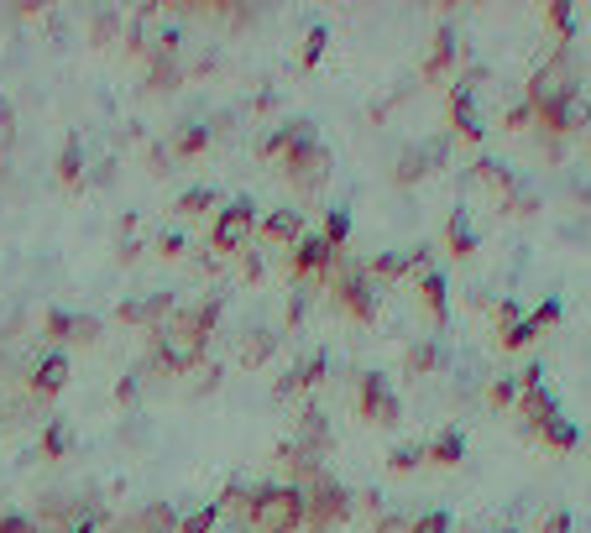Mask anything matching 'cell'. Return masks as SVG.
<instances>
[{"mask_svg": "<svg viewBox=\"0 0 591 533\" xmlns=\"http://www.w3.org/2000/svg\"><path fill=\"white\" fill-rule=\"evenodd\" d=\"M414 283H419V309L429 314V324H435V330H445V324H450V293H445L440 267L424 272V277H414Z\"/></svg>", "mask_w": 591, "mask_h": 533, "instance_id": "obj_17", "label": "cell"}, {"mask_svg": "<svg viewBox=\"0 0 591 533\" xmlns=\"http://www.w3.org/2000/svg\"><path fill=\"white\" fill-rule=\"evenodd\" d=\"M293 445L299 450H309V455H330V424H325V413L320 408H304L299 413V434H293Z\"/></svg>", "mask_w": 591, "mask_h": 533, "instance_id": "obj_22", "label": "cell"}, {"mask_svg": "<svg viewBox=\"0 0 591 533\" xmlns=\"http://www.w3.org/2000/svg\"><path fill=\"white\" fill-rule=\"evenodd\" d=\"M320 236H325V246H330V251H340V246H346V241H351V210H330Z\"/></svg>", "mask_w": 591, "mask_h": 533, "instance_id": "obj_37", "label": "cell"}, {"mask_svg": "<svg viewBox=\"0 0 591 533\" xmlns=\"http://www.w3.org/2000/svg\"><path fill=\"white\" fill-rule=\"evenodd\" d=\"M367 277H372V283H398V277H414V257H408V251H382V257L367 262Z\"/></svg>", "mask_w": 591, "mask_h": 533, "instance_id": "obj_25", "label": "cell"}, {"mask_svg": "<svg viewBox=\"0 0 591 533\" xmlns=\"http://www.w3.org/2000/svg\"><path fill=\"white\" fill-rule=\"evenodd\" d=\"M184 251H189V241L178 236V230H168V236L157 241V257H163V262H178V257H184Z\"/></svg>", "mask_w": 591, "mask_h": 533, "instance_id": "obj_46", "label": "cell"}, {"mask_svg": "<svg viewBox=\"0 0 591 533\" xmlns=\"http://www.w3.org/2000/svg\"><path fill=\"white\" fill-rule=\"evenodd\" d=\"M461 48H456V32L450 27H435V37H429V58H424V79H445L450 68H456Z\"/></svg>", "mask_w": 591, "mask_h": 533, "instance_id": "obj_21", "label": "cell"}, {"mask_svg": "<svg viewBox=\"0 0 591 533\" xmlns=\"http://www.w3.org/2000/svg\"><path fill=\"white\" fill-rule=\"evenodd\" d=\"M377 533H414L408 518H377Z\"/></svg>", "mask_w": 591, "mask_h": 533, "instance_id": "obj_54", "label": "cell"}, {"mask_svg": "<svg viewBox=\"0 0 591 533\" xmlns=\"http://www.w3.org/2000/svg\"><path fill=\"white\" fill-rule=\"evenodd\" d=\"M335 262H340V251H330V246H325V236L304 230L299 246L288 251V277H293V283H304V277H330V272H335Z\"/></svg>", "mask_w": 591, "mask_h": 533, "instance_id": "obj_9", "label": "cell"}, {"mask_svg": "<svg viewBox=\"0 0 591 533\" xmlns=\"http://www.w3.org/2000/svg\"><path fill=\"white\" fill-rule=\"evenodd\" d=\"M136 533H178V513H173V502H147L142 513L131 518Z\"/></svg>", "mask_w": 591, "mask_h": 533, "instance_id": "obj_27", "label": "cell"}, {"mask_svg": "<svg viewBox=\"0 0 591 533\" xmlns=\"http://www.w3.org/2000/svg\"><path fill=\"white\" fill-rule=\"evenodd\" d=\"M539 445H544V450H555V455H571V450L581 445V429L560 413V419H550V424L539 429Z\"/></svg>", "mask_w": 591, "mask_h": 533, "instance_id": "obj_26", "label": "cell"}, {"mask_svg": "<svg viewBox=\"0 0 591 533\" xmlns=\"http://www.w3.org/2000/svg\"><path fill=\"white\" fill-rule=\"evenodd\" d=\"M492 533H518V528H492Z\"/></svg>", "mask_w": 591, "mask_h": 533, "instance_id": "obj_57", "label": "cell"}, {"mask_svg": "<svg viewBox=\"0 0 591 533\" xmlns=\"http://www.w3.org/2000/svg\"><path fill=\"white\" fill-rule=\"evenodd\" d=\"M299 319H304V293H293V298H288V330H293Z\"/></svg>", "mask_w": 591, "mask_h": 533, "instance_id": "obj_56", "label": "cell"}, {"mask_svg": "<svg viewBox=\"0 0 591 533\" xmlns=\"http://www.w3.org/2000/svg\"><path fill=\"white\" fill-rule=\"evenodd\" d=\"M518 392H524V382H518V377H497V382L487 387V403H492L497 413H503V408L518 403Z\"/></svg>", "mask_w": 591, "mask_h": 533, "instance_id": "obj_40", "label": "cell"}, {"mask_svg": "<svg viewBox=\"0 0 591 533\" xmlns=\"http://www.w3.org/2000/svg\"><path fill=\"white\" fill-rule=\"evenodd\" d=\"M11 142H16V110H11V100H0V157L11 152Z\"/></svg>", "mask_w": 591, "mask_h": 533, "instance_id": "obj_45", "label": "cell"}, {"mask_svg": "<svg viewBox=\"0 0 591 533\" xmlns=\"http://www.w3.org/2000/svg\"><path fill=\"white\" fill-rule=\"evenodd\" d=\"M147 168H152V173H168V147H152V152H147Z\"/></svg>", "mask_w": 591, "mask_h": 533, "instance_id": "obj_55", "label": "cell"}, {"mask_svg": "<svg viewBox=\"0 0 591 533\" xmlns=\"http://www.w3.org/2000/svg\"><path fill=\"white\" fill-rule=\"evenodd\" d=\"M356 413L367 424H377V429L403 424V403H398V392L388 387V377H382V372H361L356 377Z\"/></svg>", "mask_w": 591, "mask_h": 533, "instance_id": "obj_8", "label": "cell"}, {"mask_svg": "<svg viewBox=\"0 0 591 533\" xmlns=\"http://www.w3.org/2000/svg\"><path fill=\"white\" fill-rule=\"evenodd\" d=\"M257 236L293 251V246H299V236H304V210H272L267 220H257Z\"/></svg>", "mask_w": 591, "mask_h": 533, "instance_id": "obj_18", "label": "cell"}, {"mask_svg": "<svg viewBox=\"0 0 591 533\" xmlns=\"http://www.w3.org/2000/svg\"><path fill=\"white\" fill-rule=\"evenodd\" d=\"M419 466H424V445H398L388 455V471L393 476H408V471H419Z\"/></svg>", "mask_w": 591, "mask_h": 533, "instance_id": "obj_42", "label": "cell"}, {"mask_svg": "<svg viewBox=\"0 0 591 533\" xmlns=\"http://www.w3.org/2000/svg\"><path fill=\"white\" fill-rule=\"evenodd\" d=\"M272 351H278V335H272V330H246V340H241V366H262Z\"/></svg>", "mask_w": 591, "mask_h": 533, "instance_id": "obj_32", "label": "cell"}, {"mask_svg": "<svg viewBox=\"0 0 591 533\" xmlns=\"http://www.w3.org/2000/svg\"><path fill=\"white\" fill-rule=\"evenodd\" d=\"M424 147H429V168L440 173V168H445V157H450V136H435V142H424Z\"/></svg>", "mask_w": 591, "mask_h": 533, "instance_id": "obj_51", "label": "cell"}, {"mask_svg": "<svg viewBox=\"0 0 591 533\" xmlns=\"http://www.w3.org/2000/svg\"><path fill=\"white\" fill-rule=\"evenodd\" d=\"M100 340V319L95 314H74L68 319V345H95Z\"/></svg>", "mask_w": 591, "mask_h": 533, "instance_id": "obj_41", "label": "cell"}, {"mask_svg": "<svg viewBox=\"0 0 591 533\" xmlns=\"http://www.w3.org/2000/svg\"><path fill=\"white\" fill-rule=\"evenodd\" d=\"M215 136L210 126H184V131H173V142H168V157H199L204 147H210Z\"/></svg>", "mask_w": 591, "mask_h": 533, "instance_id": "obj_31", "label": "cell"}, {"mask_svg": "<svg viewBox=\"0 0 591 533\" xmlns=\"http://www.w3.org/2000/svg\"><path fill=\"white\" fill-rule=\"evenodd\" d=\"M325 48H330V32H325V27H309V37L299 42V58H293V63H299L304 74H309V68L325 58Z\"/></svg>", "mask_w": 591, "mask_h": 533, "instance_id": "obj_34", "label": "cell"}, {"mask_svg": "<svg viewBox=\"0 0 591 533\" xmlns=\"http://www.w3.org/2000/svg\"><path fill=\"white\" fill-rule=\"evenodd\" d=\"M136 377H142V372H126V377L116 382V403H121V408H126V403H136V387H142Z\"/></svg>", "mask_w": 591, "mask_h": 533, "instance_id": "obj_52", "label": "cell"}, {"mask_svg": "<svg viewBox=\"0 0 591 533\" xmlns=\"http://www.w3.org/2000/svg\"><path fill=\"white\" fill-rule=\"evenodd\" d=\"M445 115H450V136H456V142L476 147V142L487 136V126H482V115H476V100H471V89H466V84H456V89H450Z\"/></svg>", "mask_w": 591, "mask_h": 533, "instance_id": "obj_12", "label": "cell"}, {"mask_svg": "<svg viewBox=\"0 0 591 533\" xmlns=\"http://www.w3.org/2000/svg\"><path fill=\"white\" fill-rule=\"evenodd\" d=\"M241 257H246V267H241V277H246V283H262V272H267V262L257 257V251H241Z\"/></svg>", "mask_w": 591, "mask_h": 533, "instance_id": "obj_53", "label": "cell"}, {"mask_svg": "<svg viewBox=\"0 0 591 533\" xmlns=\"http://www.w3.org/2000/svg\"><path fill=\"white\" fill-rule=\"evenodd\" d=\"M414 533H456V528H450L445 513H424V518H414Z\"/></svg>", "mask_w": 591, "mask_h": 533, "instance_id": "obj_49", "label": "cell"}, {"mask_svg": "<svg viewBox=\"0 0 591 533\" xmlns=\"http://www.w3.org/2000/svg\"><path fill=\"white\" fill-rule=\"evenodd\" d=\"M68 319H74V314H63V309H48V314H42V330H48V340H53V345H63V340H68Z\"/></svg>", "mask_w": 591, "mask_h": 533, "instance_id": "obj_44", "label": "cell"}, {"mask_svg": "<svg viewBox=\"0 0 591 533\" xmlns=\"http://www.w3.org/2000/svg\"><path fill=\"white\" fill-rule=\"evenodd\" d=\"M246 528H252V533H299L304 528V492H299V486H288V481L252 486Z\"/></svg>", "mask_w": 591, "mask_h": 533, "instance_id": "obj_2", "label": "cell"}, {"mask_svg": "<svg viewBox=\"0 0 591 533\" xmlns=\"http://www.w3.org/2000/svg\"><path fill=\"white\" fill-rule=\"evenodd\" d=\"M529 121H534V110H529L524 100L508 105V115H503V126H508V131H529Z\"/></svg>", "mask_w": 591, "mask_h": 533, "instance_id": "obj_48", "label": "cell"}, {"mask_svg": "<svg viewBox=\"0 0 591 533\" xmlns=\"http://www.w3.org/2000/svg\"><path fill=\"white\" fill-rule=\"evenodd\" d=\"M576 63H571V48H560L555 58H544L534 74H529V95H524V105L534 110V121H544L565 95H576Z\"/></svg>", "mask_w": 591, "mask_h": 533, "instance_id": "obj_4", "label": "cell"}, {"mask_svg": "<svg viewBox=\"0 0 591 533\" xmlns=\"http://www.w3.org/2000/svg\"><path fill=\"white\" fill-rule=\"evenodd\" d=\"M116 32H121V16H116V11H95V21H89V37H95V42H110Z\"/></svg>", "mask_w": 591, "mask_h": 533, "instance_id": "obj_43", "label": "cell"}, {"mask_svg": "<svg viewBox=\"0 0 591 533\" xmlns=\"http://www.w3.org/2000/svg\"><path fill=\"white\" fill-rule=\"evenodd\" d=\"M513 413L524 419V429H529V434H539V429L550 424V419H560V398H555V392L539 382V387H524V392H518Z\"/></svg>", "mask_w": 591, "mask_h": 533, "instance_id": "obj_14", "label": "cell"}, {"mask_svg": "<svg viewBox=\"0 0 591 533\" xmlns=\"http://www.w3.org/2000/svg\"><path fill=\"white\" fill-rule=\"evenodd\" d=\"M58 183H63V189H79V183H84V142H79V136H68L63 152H58Z\"/></svg>", "mask_w": 591, "mask_h": 533, "instance_id": "obj_30", "label": "cell"}, {"mask_svg": "<svg viewBox=\"0 0 591 533\" xmlns=\"http://www.w3.org/2000/svg\"><path fill=\"white\" fill-rule=\"evenodd\" d=\"M178 84H184V63L178 58H147V89L152 95H168Z\"/></svg>", "mask_w": 591, "mask_h": 533, "instance_id": "obj_28", "label": "cell"}, {"mask_svg": "<svg viewBox=\"0 0 591 533\" xmlns=\"http://www.w3.org/2000/svg\"><path fill=\"white\" fill-rule=\"evenodd\" d=\"M544 136L550 142H560V136H576V131H586L591 126V100H586V89H576V95H565L550 115H544Z\"/></svg>", "mask_w": 591, "mask_h": 533, "instance_id": "obj_11", "label": "cell"}, {"mask_svg": "<svg viewBox=\"0 0 591 533\" xmlns=\"http://www.w3.org/2000/svg\"><path fill=\"white\" fill-rule=\"evenodd\" d=\"M330 288H335V309L346 314V319H356V324H372V319H377L382 288L367 277V267H356V262L340 257L335 272H330Z\"/></svg>", "mask_w": 591, "mask_h": 533, "instance_id": "obj_5", "label": "cell"}, {"mask_svg": "<svg viewBox=\"0 0 591 533\" xmlns=\"http://www.w3.org/2000/svg\"><path fill=\"white\" fill-rule=\"evenodd\" d=\"M539 533H571V513H565V507H555V513H544Z\"/></svg>", "mask_w": 591, "mask_h": 533, "instance_id": "obj_50", "label": "cell"}, {"mask_svg": "<svg viewBox=\"0 0 591 533\" xmlns=\"http://www.w3.org/2000/svg\"><path fill=\"white\" fill-rule=\"evenodd\" d=\"M471 183H476V189H487L492 204H497L503 215H513V204H518V178H513V168H503L497 157H476V162H471Z\"/></svg>", "mask_w": 591, "mask_h": 533, "instance_id": "obj_10", "label": "cell"}, {"mask_svg": "<svg viewBox=\"0 0 591 533\" xmlns=\"http://www.w3.org/2000/svg\"><path fill=\"white\" fill-rule=\"evenodd\" d=\"M0 424H6V419H0Z\"/></svg>", "mask_w": 591, "mask_h": 533, "instance_id": "obj_58", "label": "cell"}, {"mask_svg": "<svg viewBox=\"0 0 591 533\" xmlns=\"http://www.w3.org/2000/svg\"><path fill=\"white\" fill-rule=\"evenodd\" d=\"M544 27L560 37V48H571L576 42V6L571 0H550V6H544Z\"/></svg>", "mask_w": 591, "mask_h": 533, "instance_id": "obj_29", "label": "cell"}, {"mask_svg": "<svg viewBox=\"0 0 591 533\" xmlns=\"http://www.w3.org/2000/svg\"><path fill=\"white\" fill-rule=\"evenodd\" d=\"M424 460H429V466H440V471H456L466 460V434L461 429H440L435 439H424Z\"/></svg>", "mask_w": 591, "mask_h": 533, "instance_id": "obj_19", "label": "cell"}, {"mask_svg": "<svg viewBox=\"0 0 591 533\" xmlns=\"http://www.w3.org/2000/svg\"><path fill=\"white\" fill-rule=\"evenodd\" d=\"M63 387H68V356H63V351H48V356H42V361L32 366L27 392H32V398H42V403H48V398H58Z\"/></svg>", "mask_w": 591, "mask_h": 533, "instance_id": "obj_15", "label": "cell"}, {"mask_svg": "<svg viewBox=\"0 0 591 533\" xmlns=\"http://www.w3.org/2000/svg\"><path fill=\"white\" fill-rule=\"evenodd\" d=\"M560 319H565V309H560V298H544V304H539V309H534V314H529L524 324H529V335L539 340L544 330H555V324H560Z\"/></svg>", "mask_w": 591, "mask_h": 533, "instance_id": "obj_36", "label": "cell"}, {"mask_svg": "<svg viewBox=\"0 0 591 533\" xmlns=\"http://www.w3.org/2000/svg\"><path fill=\"white\" fill-rule=\"evenodd\" d=\"M445 251H450V257H461V262L476 257V225H471V210H461V204L445 215Z\"/></svg>", "mask_w": 591, "mask_h": 533, "instance_id": "obj_20", "label": "cell"}, {"mask_svg": "<svg viewBox=\"0 0 591 533\" xmlns=\"http://www.w3.org/2000/svg\"><path fill=\"white\" fill-rule=\"evenodd\" d=\"M173 210H178V215H204V210H215V189H204V183H199V189H184Z\"/></svg>", "mask_w": 591, "mask_h": 533, "instance_id": "obj_39", "label": "cell"}, {"mask_svg": "<svg viewBox=\"0 0 591 533\" xmlns=\"http://www.w3.org/2000/svg\"><path fill=\"white\" fill-rule=\"evenodd\" d=\"M178 309V298L168 293V288H157V293H147V298H126V304L116 309V319L121 324H142V330H157L168 314Z\"/></svg>", "mask_w": 591, "mask_h": 533, "instance_id": "obj_13", "label": "cell"}, {"mask_svg": "<svg viewBox=\"0 0 591 533\" xmlns=\"http://www.w3.org/2000/svg\"><path fill=\"white\" fill-rule=\"evenodd\" d=\"M283 178L293 183L299 194H314L330 183V147L320 142V131H314L309 121H299V131H293V142L283 147Z\"/></svg>", "mask_w": 591, "mask_h": 533, "instance_id": "obj_3", "label": "cell"}, {"mask_svg": "<svg viewBox=\"0 0 591 533\" xmlns=\"http://www.w3.org/2000/svg\"><path fill=\"white\" fill-rule=\"evenodd\" d=\"M304 492V523L314 528V533H330L335 523H346L351 518V492L340 486L330 471H320L309 486H299Z\"/></svg>", "mask_w": 591, "mask_h": 533, "instance_id": "obj_6", "label": "cell"}, {"mask_svg": "<svg viewBox=\"0 0 591 533\" xmlns=\"http://www.w3.org/2000/svg\"><path fill=\"white\" fill-rule=\"evenodd\" d=\"M215 523H220V507L204 502V507H194L189 518H178V533H215Z\"/></svg>", "mask_w": 591, "mask_h": 533, "instance_id": "obj_38", "label": "cell"}, {"mask_svg": "<svg viewBox=\"0 0 591 533\" xmlns=\"http://www.w3.org/2000/svg\"><path fill=\"white\" fill-rule=\"evenodd\" d=\"M429 173H435V168H429V147L414 142V147H403L398 168H393V183H398V189H414V183H424Z\"/></svg>", "mask_w": 591, "mask_h": 533, "instance_id": "obj_24", "label": "cell"}, {"mask_svg": "<svg viewBox=\"0 0 591 533\" xmlns=\"http://www.w3.org/2000/svg\"><path fill=\"white\" fill-rule=\"evenodd\" d=\"M225 314V298L210 293L199 309H173L163 324L152 330V366H163V372H194L210 351V335Z\"/></svg>", "mask_w": 591, "mask_h": 533, "instance_id": "obj_1", "label": "cell"}, {"mask_svg": "<svg viewBox=\"0 0 591 533\" xmlns=\"http://www.w3.org/2000/svg\"><path fill=\"white\" fill-rule=\"evenodd\" d=\"M136 257H142V236H136V215H126L121 220V236H116V262L131 267Z\"/></svg>", "mask_w": 591, "mask_h": 533, "instance_id": "obj_35", "label": "cell"}, {"mask_svg": "<svg viewBox=\"0 0 591 533\" xmlns=\"http://www.w3.org/2000/svg\"><path fill=\"white\" fill-rule=\"evenodd\" d=\"M325 366H330V356H325V351H314L309 361H299V366H293V372H288L278 387H272V398H278V403H288V398H299V392L320 387V382H325Z\"/></svg>", "mask_w": 591, "mask_h": 533, "instance_id": "obj_16", "label": "cell"}, {"mask_svg": "<svg viewBox=\"0 0 591 533\" xmlns=\"http://www.w3.org/2000/svg\"><path fill=\"white\" fill-rule=\"evenodd\" d=\"M0 533H37V518H27V513H0Z\"/></svg>", "mask_w": 591, "mask_h": 533, "instance_id": "obj_47", "label": "cell"}, {"mask_svg": "<svg viewBox=\"0 0 591 533\" xmlns=\"http://www.w3.org/2000/svg\"><path fill=\"white\" fill-rule=\"evenodd\" d=\"M252 236H257V204L252 199H236L225 204L210 225V246L220 257H241V251H252Z\"/></svg>", "mask_w": 591, "mask_h": 533, "instance_id": "obj_7", "label": "cell"}, {"mask_svg": "<svg viewBox=\"0 0 591 533\" xmlns=\"http://www.w3.org/2000/svg\"><path fill=\"white\" fill-rule=\"evenodd\" d=\"M68 450H74V434H68V424H63V419H48V424H42V455H48V460H63Z\"/></svg>", "mask_w": 591, "mask_h": 533, "instance_id": "obj_33", "label": "cell"}, {"mask_svg": "<svg viewBox=\"0 0 591 533\" xmlns=\"http://www.w3.org/2000/svg\"><path fill=\"white\" fill-rule=\"evenodd\" d=\"M440 366H445V351H440V340H429V335L403 351V372L408 377H429V372H440Z\"/></svg>", "mask_w": 591, "mask_h": 533, "instance_id": "obj_23", "label": "cell"}]
</instances>
